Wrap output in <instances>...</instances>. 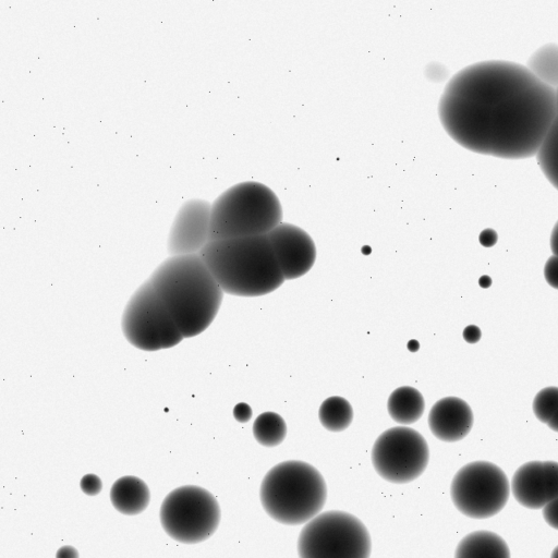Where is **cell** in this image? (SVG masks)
<instances>
[{
    "instance_id": "obj_1",
    "label": "cell",
    "mask_w": 558,
    "mask_h": 558,
    "mask_svg": "<svg viewBox=\"0 0 558 558\" xmlns=\"http://www.w3.org/2000/svg\"><path fill=\"white\" fill-rule=\"evenodd\" d=\"M446 133L476 154L523 159L535 156L557 117L556 90L525 65L482 61L456 73L438 105Z\"/></svg>"
},
{
    "instance_id": "obj_2",
    "label": "cell",
    "mask_w": 558,
    "mask_h": 558,
    "mask_svg": "<svg viewBox=\"0 0 558 558\" xmlns=\"http://www.w3.org/2000/svg\"><path fill=\"white\" fill-rule=\"evenodd\" d=\"M149 281L184 338L202 333L220 308L223 291L198 254L169 257Z\"/></svg>"
},
{
    "instance_id": "obj_3",
    "label": "cell",
    "mask_w": 558,
    "mask_h": 558,
    "mask_svg": "<svg viewBox=\"0 0 558 558\" xmlns=\"http://www.w3.org/2000/svg\"><path fill=\"white\" fill-rule=\"evenodd\" d=\"M198 255L228 294L265 295L286 280L266 234L209 241Z\"/></svg>"
},
{
    "instance_id": "obj_4",
    "label": "cell",
    "mask_w": 558,
    "mask_h": 558,
    "mask_svg": "<svg viewBox=\"0 0 558 558\" xmlns=\"http://www.w3.org/2000/svg\"><path fill=\"white\" fill-rule=\"evenodd\" d=\"M259 497L271 519L286 525H300L322 511L327 486L313 465L290 460L268 471L262 482Z\"/></svg>"
},
{
    "instance_id": "obj_5",
    "label": "cell",
    "mask_w": 558,
    "mask_h": 558,
    "mask_svg": "<svg viewBox=\"0 0 558 558\" xmlns=\"http://www.w3.org/2000/svg\"><path fill=\"white\" fill-rule=\"evenodd\" d=\"M282 207L263 183H238L211 204L209 241L265 235L281 223Z\"/></svg>"
},
{
    "instance_id": "obj_6",
    "label": "cell",
    "mask_w": 558,
    "mask_h": 558,
    "mask_svg": "<svg viewBox=\"0 0 558 558\" xmlns=\"http://www.w3.org/2000/svg\"><path fill=\"white\" fill-rule=\"evenodd\" d=\"M371 536L360 519L330 510L317 514L302 529L298 541L300 558H369Z\"/></svg>"
},
{
    "instance_id": "obj_7",
    "label": "cell",
    "mask_w": 558,
    "mask_h": 558,
    "mask_svg": "<svg viewBox=\"0 0 558 558\" xmlns=\"http://www.w3.org/2000/svg\"><path fill=\"white\" fill-rule=\"evenodd\" d=\"M159 514L165 532L183 544L206 541L220 522V507L214 495L195 485L170 492L161 504Z\"/></svg>"
},
{
    "instance_id": "obj_8",
    "label": "cell",
    "mask_w": 558,
    "mask_h": 558,
    "mask_svg": "<svg viewBox=\"0 0 558 558\" xmlns=\"http://www.w3.org/2000/svg\"><path fill=\"white\" fill-rule=\"evenodd\" d=\"M122 331L132 345L143 351L169 349L184 338L149 280L129 300L122 315Z\"/></svg>"
},
{
    "instance_id": "obj_9",
    "label": "cell",
    "mask_w": 558,
    "mask_h": 558,
    "mask_svg": "<svg viewBox=\"0 0 558 558\" xmlns=\"http://www.w3.org/2000/svg\"><path fill=\"white\" fill-rule=\"evenodd\" d=\"M505 472L487 461H474L454 475L450 495L456 508L472 519H487L500 512L510 496Z\"/></svg>"
},
{
    "instance_id": "obj_10",
    "label": "cell",
    "mask_w": 558,
    "mask_h": 558,
    "mask_svg": "<svg viewBox=\"0 0 558 558\" xmlns=\"http://www.w3.org/2000/svg\"><path fill=\"white\" fill-rule=\"evenodd\" d=\"M429 459L428 445L415 429L396 426L385 430L372 449V463L385 481L405 484L425 471Z\"/></svg>"
},
{
    "instance_id": "obj_11",
    "label": "cell",
    "mask_w": 558,
    "mask_h": 558,
    "mask_svg": "<svg viewBox=\"0 0 558 558\" xmlns=\"http://www.w3.org/2000/svg\"><path fill=\"white\" fill-rule=\"evenodd\" d=\"M286 280L305 275L316 259L311 235L298 226L281 222L266 234Z\"/></svg>"
},
{
    "instance_id": "obj_12",
    "label": "cell",
    "mask_w": 558,
    "mask_h": 558,
    "mask_svg": "<svg viewBox=\"0 0 558 558\" xmlns=\"http://www.w3.org/2000/svg\"><path fill=\"white\" fill-rule=\"evenodd\" d=\"M211 205L204 199L186 201L177 213L168 238L171 256L198 254L209 242Z\"/></svg>"
},
{
    "instance_id": "obj_13",
    "label": "cell",
    "mask_w": 558,
    "mask_h": 558,
    "mask_svg": "<svg viewBox=\"0 0 558 558\" xmlns=\"http://www.w3.org/2000/svg\"><path fill=\"white\" fill-rule=\"evenodd\" d=\"M511 490L521 506L535 510L544 508L558 497V462L524 463L512 476Z\"/></svg>"
},
{
    "instance_id": "obj_14",
    "label": "cell",
    "mask_w": 558,
    "mask_h": 558,
    "mask_svg": "<svg viewBox=\"0 0 558 558\" xmlns=\"http://www.w3.org/2000/svg\"><path fill=\"white\" fill-rule=\"evenodd\" d=\"M428 425L439 440L453 442L463 439L473 426L470 405L457 397L438 400L428 414Z\"/></svg>"
},
{
    "instance_id": "obj_15",
    "label": "cell",
    "mask_w": 558,
    "mask_h": 558,
    "mask_svg": "<svg viewBox=\"0 0 558 558\" xmlns=\"http://www.w3.org/2000/svg\"><path fill=\"white\" fill-rule=\"evenodd\" d=\"M110 500L114 509L122 514L135 515L147 508L150 493L143 480L126 475L113 483L110 489Z\"/></svg>"
},
{
    "instance_id": "obj_16",
    "label": "cell",
    "mask_w": 558,
    "mask_h": 558,
    "mask_svg": "<svg viewBox=\"0 0 558 558\" xmlns=\"http://www.w3.org/2000/svg\"><path fill=\"white\" fill-rule=\"evenodd\" d=\"M454 558H510V550L496 533L475 531L460 541Z\"/></svg>"
},
{
    "instance_id": "obj_17",
    "label": "cell",
    "mask_w": 558,
    "mask_h": 558,
    "mask_svg": "<svg viewBox=\"0 0 558 558\" xmlns=\"http://www.w3.org/2000/svg\"><path fill=\"white\" fill-rule=\"evenodd\" d=\"M387 409L395 422L408 425L421 418L424 413L425 401L417 389L402 386L391 392Z\"/></svg>"
},
{
    "instance_id": "obj_18",
    "label": "cell",
    "mask_w": 558,
    "mask_h": 558,
    "mask_svg": "<svg viewBox=\"0 0 558 558\" xmlns=\"http://www.w3.org/2000/svg\"><path fill=\"white\" fill-rule=\"evenodd\" d=\"M527 70L546 86L558 89V45L546 44L529 58Z\"/></svg>"
},
{
    "instance_id": "obj_19",
    "label": "cell",
    "mask_w": 558,
    "mask_h": 558,
    "mask_svg": "<svg viewBox=\"0 0 558 558\" xmlns=\"http://www.w3.org/2000/svg\"><path fill=\"white\" fill-rule=\"evenodd\" d=\"M318 417L322 425L330 432H341L349 427L353 420V410L348 400L333 396L320 405Z\"/></svg>"
},
{
    "instance_id": "obj_20",
    "label": "cell",
    "mask_w": 558,
    "mask_h": 558,
    "mask_svg": "<svg viewBox=\"0 0 558 558\" xmlns=\"http://www.w3.org/2000/svg\"><path fill=\"white\" fill-rule=\"evenodd\" d=\"M535 156L546 179L558 190V116Z\"/></svg>"
},
{
    "instance_id": "obj_21",
    "label": "cell",
    "mask_w": 558,
    "mask_h": 558,
    "mask_svg": "<svg viewBox=\"0 0 558 558\" xmlns=\"http://www.w3.org/2000/svg\"><path fill=\"white\" fill-rule=\"evenodd\" d=\"M253 434L262 446L275 447L284 440L287 425L278 413L264 412L254 421Z\"/></svg>"
},
{
    "instance_id": "obj_22",
    "label": "cell",
    "mask_w": 558,
    "mask_h": 558,
    "mask_svg": "<svg viewBox=\"0 0 558 558\" xmlns=\"http://www.w3.org/2000/svg\"><path fill=\"white\" fill-rule=\"evenodd\" d=\"M558 410V387L550 386L542 389L533 401V412L542 423H548Z\"/></svg>"
},
{
    "instance_id": "obj_23",
    "label": "cell",
    "mask_w": 558,
    "mask_h": 558,
    "mask_svg": "<svg viewBox=\"0 0 558 558\" xmlns=\"http://www.w3.org/2000/svg\"><path fill=\"white\" fill-rule=\"evenodd\" d=\"M80 487L86 495L96 496L100 493L102 483L96 474H86L82 477Z\"/></svg>"
},
{
    "instance_id": "obj_24",
    "label": "cell",
    "mask_w": 558,
    "mask_h": 558,
    "mask_svg": "<svg viewBox=\"0 0 558 558\" xmlns=\"http://www.w3.org/2000/svg\"><path fill=\"white\" fill-rule=\"evenodd\" d=\"M544 276L547 283L558 289V257L553 255L550 256L544 267Z\"/></svg>"
},
{
    "instance_id": "obj_25",
    "label": "cell",
    "mask_w": 558,
    "mask_h": 558,
    "mask_svg": "<svg viewBox=\"0 0 558 558\" xmlns=\"http://www.w3.org/2000/svg\"><path fill=\"white\" fill-rule=\"evenodd\" d=\"M543 517L549 526L558 530V497L543 508Z\"/></svg>"
},
{
    "instance_id": "obj_26",
    "label": "cell",
    "mask_w": 558,
    "mask_h": 558,
    "mask_svg": "<svg viewBox=\"0 0 558 558\" xmlns=\"http://www.w3.org/2000/svg\"><path fill=\"white\" fill-rule=\"evenodd\" d=\"M233 415L236 421L245 423L252 417V409L244 402L238 403L233 409Z\"/></svg>"
},
{
    "instance_id": "obj_27",
    "label": "cell",
    "mask_w": 558,
    "mask_h": 558,
    "mask_svg": "<svg viewBox=\"0 0 558 558\" xmlns=\"http://www.w3.org/2000/svg\"><path fill=\"white\" fill-rule=\"evenodd\" d=\"M482 332L475 325H469L463 330V339L469 343H476L481 339Z\"/></svg>"
},
{
    "instance_id": "obj_28",
    "label": "cell",
    "mask_w": 558,
    "mask_h": 558,
    "mask_svg": "<svg viewBox=\"0 0 558 558\" xmlns=\"http://www.w3.org/2000/svg\"><path fill=\"white\" fill-rule=\"evenodd\" d=\"M496 241L497 234L492 229L483 231L482 234L480 235V242L486 247L493 246L496 243Z\"/></svg>"
},
{
    "instance_id": "obj_29",
    "label": "cell",
    "mask_w": 558,
    "mask_h": 558,
    "mask_svg": "<svg viewBox=\"0 0 558 558\" xmlns=\"http://www.w3.org/2000/svg\"><path fill=\"white\" fill-rule=\"evenodd\" d=\"M56 558H78V553L73 546L65 545L57 550Z\"/></svg>"
},
{
    "instance_id": "obj_30",
    "label": "cell",
    "mask_w": 558,
    "mask_h": 558,
    "mask_svg": "<svg viewBox=\"0 0 558 558\" xmlns=\"http://www.w3.org/2000/svg\"><path fill=\"white\" fill-rule=\"evenodd\" d=\"M550 248L553 254L558 257V220L550 234Z\"/></svg>"
},
{
    "instance_id": "obj_31",
    "label": "cell",
    "mask_w": 558,
    "mask_h": 558,
    "mask_svg": "<svg viewBox=\"0 0 558 558\" xmlns=\"http://www.w3.org/2000/svg\"><path fill=\"white\" fill-rule=\"evenodd\" d=\"M548 427L554 432H558V410L547 423Z\"/></svg>"
},
{
    "instance_id": "obj_32",
    "label": "cell",
    "mask_w": 558,
    "mask_h": 558,
    "mask_svg": "<svg viewBox=\"0 0 558 558\" xmlns=\"http://www.w3.org/2000/svg\"><path fill=\"white\" fill-rule=\"evenodd\" d=\"M478 283L482 288H488L492 284V279L488 276H483L481 277Z\"/></svg>"
},
{
    "instance_id": "obj_33",
    "label": "cell",
    "mask_w": 558,
    "mask_h": 558,
    "mask_svg": "<svg viewBox=\"0 0 558 558\" xmlns=\"http://www.w3.org/2000/svg\"><path fill=\"white\" fill-rule=\"evenodd\" d=\"M550 558H558V546L553 550Z\"/></svg>"
},
{
    "instance_id": "obj_34",
    "label": "cell",
    "mask_w": 558,
    "mask_h": 558,
    "mask_svg": "<svg viewBox=\"0 0 558 558\" xmlns=\"http://www.w3.org/2000/svg\"><path fill=\"white\" fill-rule=\"evenodd\" d=\"M556 106H557V116H558V89H556Z\"/></svg>"
}]
</instances>
